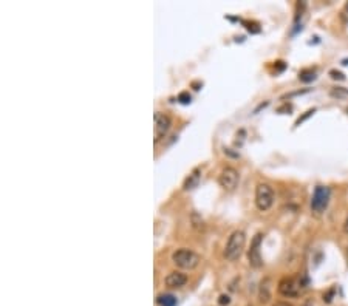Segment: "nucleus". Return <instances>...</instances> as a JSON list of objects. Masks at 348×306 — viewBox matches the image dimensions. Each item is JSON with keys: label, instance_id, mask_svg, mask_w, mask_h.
<instances>
[{"label": "nucleus", "instance_id": "obj_17", "mask_svg": "<svg viewBox=\"0 0 348 306\" xmlns=\"http://www.w3.org/2000/svg\"><path fill=\"white\" fill-rule=\"evenodd\" d=\"M330 76H331L333 79H339V81H343V79H345L343 73H340V71H337V70H331V71H330Z\"/></svg>", "mask_w": 348, "mask_h": 306}, {"label": "nucleus", "instance_id": "obj_9", "mask_svg": "<svg viewBox=\"0 0 348 306\" xmlns=\"http://www.w3.org/2000/svg\"><path fill=\"white\" fill-rule=\"evenodd\" d=\"M186 283H187V276L183 274V272H180V271H173V272H170V274L166 277V285H167L169 288H173V289L181 288V286H184Z\"/></svg>", "mask_w": 348, "mask_h": 306}, {"label": "nucleus", "instance_id": "obj_13", "mask_svg": "<svg viewBox=\"0 0 348 306\" xmlns=\"http://www.w3.org/2000/svg\"><path fill=\"white\" fill-rule=\"evenodd\" d=\"M299 79L302 82H311V81L316 79V71H313V70H302L299 73Z\"/></svg>", "mask_w": 348, "mask_h": 306}, {"label": "nucleus", "instance_id": "obj_11", "mask_svg": "<svg viewBox=\"0 0 348 306\" xmlns=\"http://www.w3.org/2000/svg\"><path fill=\"white\" fill-rule=\"evenodd\" d=\"M260 301L266 303L271 298V292H269V279H265L260 285V292H258Z\"/></svg>", "mask_w": 348, "mask_h": 306}, {"label": "nucleus", "instance_id": "obj_1", "mask_svg": "<svg viewBox=\"0 0 348 306\" xmlns=\"http://www.w3.org/2000/svg\"><path fill=\"white\" fill-rule=\"evenodd\" d=\"M246 244V235L243 231H234L230 234L226 248H224V257L229 261H236L242 257Z\"/></svg>", "mask_w": 348, "mask_h": 306}, {"label": "nucleus", "instance_id": "obj_20", "mask_svg": "<svg viewBox=\"0 0 348 306\" xmlns=\"http://www.w3.org/2000/svg\"><path fill=\"white\" fill-rule=\"evenodd\" d=\"M313 113H314V110H309V111H306V113L303 114V116H302V118H300V119L297 121V126H299V124H300L302 121H305V119H306L308 116H311V114H313Z\"/></svg>", "mask_w": 348, "mask_h": 306}, {"label": "nucleus", "instance_id": "obj_21", "mask_svg": "<svg viewBox=\"0 0 348 306\" xmlns=\"http://www.w3.org/2000/svg\"><path fill=\"white\" fill-rule=\"evenodd\" d=\"M343 232L348 234V217H346V220H345V223H343Z\"/></svg>", "mask_w": 348, "mask_h": 306}, {"label": "nucleus", "instance_id": "obj_14", "mask_svg": "<svg viewBox=\"0 0 348 306\" xmlns=\"http://www.w3.org/2000/svg\"><path fill=\"white\" fill-rule=\"evenodd\" d=\"M331 96H333V98H337V99L348 98V88H343V87H334V88L331 90Z\"/></svg>", "mask_w": 348, "mask_h": 306}, {"label": "nucleus", "instance_id": "obj_16", "mask_svg": "<svg viewBox=\"0 0 348 306\" xmlns=\"http://www.w3.org/2000/svg\"><path fill=\"white\" fill-rule=\"evenodd\" d=\"M340 19H342L343 23L348 25V2L343 5V8H342V11H340Z\"/></svg>", "mask_w": 348, "mask_h": 306}, {"label": "nucleus", "instance_id": "obj_15", "mask_svg": "<svg viewBox=\"0 0 348 306\" xmlns=\"http://www.w3.org/2000/svg\"><path fill=\"white\" fill-rule=\"evenodd\" d=\"M190 99H192V98H190V95H189L187 91H183V93L178 95V101H180L181 104H189Z\"/></svg>", "mask_w": 348, "mask_h": 306}, {"label": "nucleus", "instance_id": "obj_2", "mask_svg": "<svg viewBox=\"0 0 348 306\" xmlns=\"http://www.w3.org/2000/svg\"><path fill=\"white\" fill-rule=\"evenodd\" d=\"M172 261L175 266L180 267V269L192 271L200 264V255L195 254L193 251H190V249L183 248V249H178L172 254Z\"/></svg>", "mask_w": 348, "mask_h": 306}, {"label": "nucleus", "instance_id": "obj_19", "mask_svg": "<svg viewBox=\"0 0 348 306\" xmlns=\"http://www.w3.org/2000/svg\"><path fill=\"white\" fill-rule=\"evenodd\" d=\"M218 303H220L221 306H226V304H229V303H230V298H229V295H226V294H221V295H220V298H218Z\"/></svg>", "mask_w": 348, "mask_h": 306}, {"label": "nucleus", "instance_id": "obj_22", "mask_svg": "<svg viewBox=\"0 0 348 306\" xmlns=\"http://www.w3.org/2000/svg\"><path fill=\"white\" fill-rule=\"evenodd\" d=\"M274 306H291L289 303H286V301H279V303H276Z\"/></svg>", "mask_w": 348, "mask_h": 306}, {"label": "nucleus", "instance_id": "obj_4", "mask_svg": "<svg viewBox=\"0 0 348 306\" xmlns=\"http://www.w3.org/2000/svg\"><path fill=\"white\" fill-rule=\"evenodd\" d=\"M153 141L155 144H158L166 135L167 132L170 130V126H172V119L169 118V114L166 113H161V111H157L153 116Z\"/></svg>", "mask_w": 348, "mask_h": 306}, {"label": "nucleus", "instance_id": "obj_6", "mask_svg": "<svg viewBox=\"0 0 348 306\" xmlns=\"http://www.w3.org/2000/svg\"><path fill=\"white\" fill-rule=\"evenodd\" d=\"M218 184L224 190H234L239 184V172L234 167H224L218 176Z\"/></svg>", "mask_w": 348, "mask_h": 306}, {"label": "nucleus", "instance_id": "obj_7", "mask_svg": "<svg viewBox=\"0 0 348 306\" xmlns=\"http://www.w3.org/2000/svg\"><path fill=\"white\" fill-rule=\"evenodd\" d=\"M262 240H263V234H257L251 243V248L248 251V260L249 264L255 269L263 266V260H262V254H260V246H262Z\"/></svg>", "mask_w": 348, "mask_h": 306}, {"label": "nucleus", "instance_id": "obj_10", "mask_svg": "<svg viewBox=\"0 0 348 306\" xmlns=\"http://www.w3.org/2000/svg\"><path fill=\"white\" fill-rule=\"evenodd\" d=\"M200 179H201V169L197 167V169H193V170L190 172V175L186 178V181H184V184H183V189H184V190H192V189H195V187L198 186Z\"/></svg>", "mask_w": 348, "mask_h": 306}, {"label": "nucleus", "instance_id": "obj_8", "mask_svg": "<svg viewBox=\"0 0 348 306\" xmlns=\"http://www.w3.org/2000/svg\"><path fill=\"white\" fill-rule=\"evenodd\" d=\"M302 288L300 283H297L294 279H282L280 283H279V292L285 297H297L299 294V289Z\"/></svg>", "mask_w": 348, "mask_h": 306}, {"label": "nucleus", "instance_id": "obj_5", "mask_svg": "<svg viewBox=\"0 0 348 306\" xmlns=\"http://www.w3.org/2000/svg\"><path fill=\"white\" fill-rule=\"evenodd\" d=\"M330 197H331V192L330 189L327 186H317L314 189V194H313V200H311V209L314 212H324L330 203Z\"/></svg>", "mask_w": 348, "mask_h": 306}, {"label": "nucleus", "instance_id": "obj_12", "mask_svg": "<svg viewBox=\"0 0 348 306\" xmlns=\"http://www.w3.org/2000/svg\"><path fill=\"white\" fill-rule=\"evenodd\" d=\"M160 306H177V297L172 294H161L157 298Z\"/></svg>", "mask_w": 348, "mask_h": 306}, {"label": "nucleus", "instance_id": "obj_18", "mask_svg": "<svg viewBox=\"0 0 348 306\" xmlns=\"http://www.w3.org/2000/svg\"><path fill=\"white\" fill-rule=\"evenodd\" d=\"M334 292H336V289H334V288H331L330 291H327V292L324 294V301H325V303H330V301L333 300Z\"/></svg>", "mask_w": 348, "mask_h": 306}, {"label": "nucleus", "instance_id": "obj_3", "mask_svg": "<svg viewBox=\"0 0 348 306\" xmlns=\"http://www.w3.org/2000/svg\"><path fill=\"white\" fill-rule=\"evenodd\" d=\"M274 204V190L269 184L260 182L255 187V206L260 212H266Z\"/></svg>", "mask_w": 348, "mask_h": 306}]
</instances>
